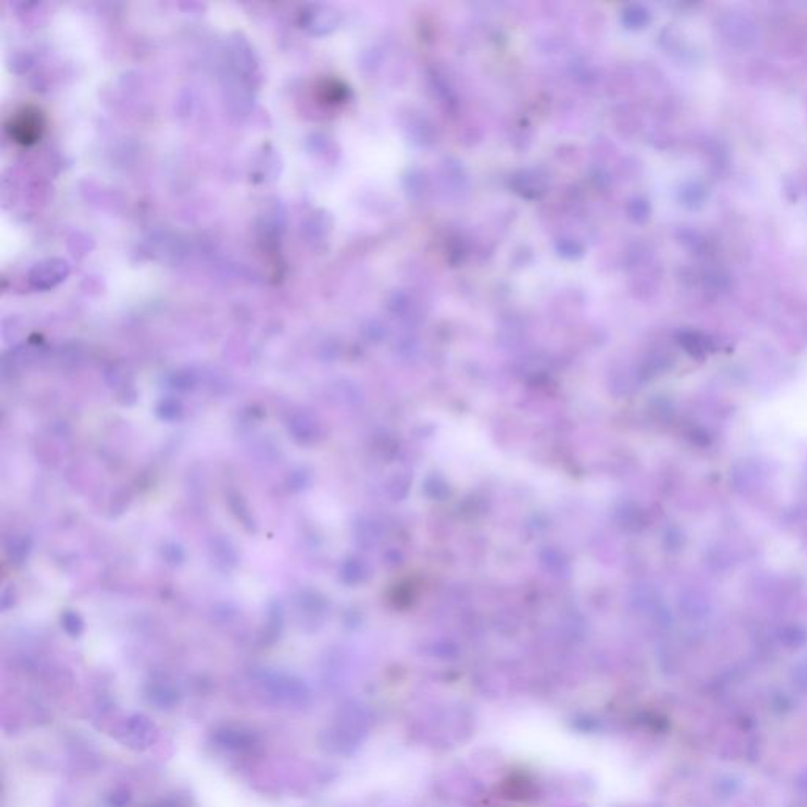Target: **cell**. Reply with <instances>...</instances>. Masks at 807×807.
<instances>
[{
    "instance_id": "1",
    "label": "cell",
    "mask_w": 807,
    "mask_h": 807,
    "mask_svg": "<svg viewBox=\"0 0 807 807\" xmlns=\"http://www.w3.org/2000/svg\"><path fill=\"white\" fill-rule=\"evenodd\" d=\"M40 128L41 123L38 117L32 114L29 111H24L23 114L18 115L13 122V134L16 141L23 144H32L40 137Z\"/></svg>"
}]
</instances>
